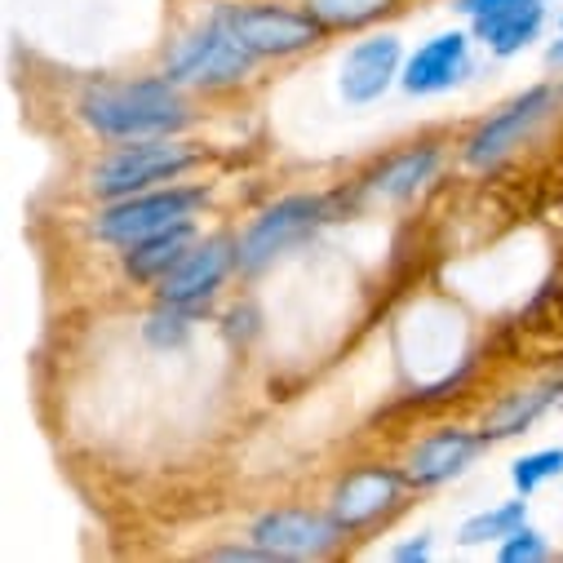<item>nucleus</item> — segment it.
Wrapping results in <instances>:
<instances>
[{"instance_id":"obj_22","label":"nucleus","mask_w":563,"mask_h":563,"mask_svg":"<svg viewBox=\"0 0 563 563\" xmlns=\"http://www.w3.org/2000/svg\"><path fill=\"white\" fill-rule=\"evenodd\" d=\"M497 559L501 563H541V559H550V545H545V537L537 532V528H515L506 541H501V550H497Z\"/></svg>"},{"instance_id":"obj_7","label":"nucleus","mask_w":563,"mask_h":563,"mask_svg":"<svg viewBox=\"0 0 563 563\" xmlns=\"http://www.w3.org/2000/svg\"><path fill=\"white\" fill-rule=\"evenodd\" d=\"M554 107V85H532L528 93H519L510 107H501L493 120H484L471 143H466V165L471 169H493L501 165L515 147H523L528 137L537 133V124L550 115Z\"/></svg>"},{"instance_id":"obj_11","label":"nucleus","mask_w":563,"mask_h":563,"mask_svg":"<svg viewBox=\"0 0 563 563\" xmlns=\"http://www.w3.org/2000/svg\"><path fill=\"white\" fill-rule=\"evenodd\" d=\"M466 76H471V36L466 32H440L404 63L399 85L412 98H431V93L462 85Z\"/></svg>"},{"instance_id":"obj_13","label":"nucleus","mask_w":563,"mask_h":563,"mask_svg":"<svg viewBox=\"0 0 563 563\" xmlns=\"http://www.w3.org/2000/svg\"><path fill=\"white\" fill-rule=\"evenodd\" d=\"M404 479H408V475H395L390 466H364V471L346 475V479L338 484V493H333V519H338L342 528H364V523H373L377 515H386V510L399 501Z\"/></svg>"},{"instance_id":"obj_19","label":"nucleus","mask_w":563,"mask_h":563,"mask_svg":"<svg viewBox=\"0 0 563 563\" xmlns=\"http://www.w3.org/2000/svg\"><path fill=\"white\" fill-rule=\"evenodd\" d=\"M386 10H395V0H311V14L324 27H360Z\"/></svg>"},{"instance_id":"obj_26","label":"nucleus","mask_w":563,"mask_h":563,"mask_svg":"<svg viewBox=\"0 0 563 563\" xmlns=\"http://www.w3.org/2000/svg\"><path fill=\"white\" fill-rule=\"evenodd\" d=\"M559 27H563V19H559Z\"/></svg>"},{"instance_id":"obj_5","label":"nucleus","mask_w":563,"mask_h":563,"mask_svg":"<svg viewBox=\"0 0 563 563\" xmlns=\"http://www.w3.org/2000/svg\"><path fill=\"white\" fill-rule=\"evenodd\" d=\"M324 222V200L316 196H289L275 200L235 244V266L240 271H262L271 266L279 253H289L298 240H307L316 227Z\"/></svg>"},{"instance_id":"obj_20","label":"nucleus","mask_w":563,"mask_h":563,"mask_svg":"<svg viewBox=\"0 0 563 563\" xmlns=\"http://www.w3.org/2000/svg\"><path fill=\"white\" fill-rule=\"evenodd\" d=\"M563 475V449H541V453H523L515 466H510V479H515V488L528 497V493H537L545 479H559Z\"/></svg>"},{"instance_id":"obj_8","label":"nucleus","mask_w":563,"mask_h":563,"mask_svg":"<svg viewBox=\"0 0 563 563\" xmlns=\"http://www.w3.org/2000/svg\"><path fill=\"white\" fill-rule=\"evenodd\" d=\"M404 76V45L395 32H377V36H364L346 58H342V76H338V89L351 107H368L377 102L395 80Z\"/></svg>"},{"instance_id":"obj_10","label":"nucleus","mask_w":563,"mask_h":563,"mask_svg":"<svg viewBox=\"0 0 563 563\" xmlns=\"http://www.w3.org/2000/svg\"><path fill=\"white\" fill-rule=\"evenodd\" d=\"M235 266V244L227 235H213V240H200L191 244V253L161 279V298L165 302H178V307H200L209 302L218 289L227 271Z\"/></svg>"},{"instance_id":"obj_12","label":"nucleus","mask_w":563,"mask_h":563,"mask_svg":"<svg viewBox=\"0 0 563 563\" xmlns=\"http://www.w3.org/2000/svg\"><path fill=\"white\" fill-rule=\"evenodd\" d=\"M479 444H484V435L462 431V427H444V431L427 435V440H421V444L408 453L404 475H408V484H417V488L449 484V479H457V475L475 462Z\"/></svg>"},{"instance_id":"obj_21","label":"nucleus","mask_w":563,"mask_h":563,"mask_svg":"<svg viewBox=\"0 0 563 563\" xmlns=\"http://www.w3.org/2000/svg\"><path fill=\"white\" fill-rule=\"evenodd\" d=\"M191 307H178V302H165L156 316H147V342L152 346H161V351H169V346H183L187 342V329H191V316H187Z\"/></svg>"},{"instance_id":"obj_16","label":"nucleus","mask_w":563,"mask_h":563,"mask_svg":"<svg viewBox=\"0 0 563 563\" xmlns=\"http://www.w3.org/2000/svg\"><path fill=\"white\" fill-rule=\"evenodd\" d=\"M554 382H541V386H528V390H515V395H501L488 412H484V427H479V435H484V444L488 440H510V435H519V431H528L532 421L554 404Z\"/></svg>"},{"instance_id":"obj_18","label":"nucleus","mask_w":563,"mask_h":563,"mask_svg":"<svg viewBox=\"0 0 563 563\" xmlns=\"http://www.w3.org/2000/svg\"><path fill=\"white\" fill-rule=\"evenodd\" d=\"M528 523V501L515 497V501H501V506H488L479 515H471L462 528H457V541L462 545H488V541H506L515 528Z\"/></svg>"},{"instance_id":"obj_3","label":"nucleus","mask_w":563,"mask_h":563,"mask_svg":"<svg viewBox=\"0 0 563 563\" xmlns=\"http://www.w3.org/2000/svg\"><path fill=\"white\" fill-rule=\"evenodd\" d=\"M196 209H205V191L200 187H169V191H152V196H124V200H111V209L93 222L98 240L107 244H137V240H152L169 227H183L196 218Z\"/></svg>"},{"instance_id":"obj_4","label":"nucleus","mask_w":563,"mask_h":563,"mask_svg":"<svg viewBox=\"0 0 563 563\" xmlns=\"http://www.w3.org/2000/svg\"><path fill=\"white\" fill-rule=\"evenodd\" d=\"M253 49L240 45V36L222 23V14H213L200 32L183 36L169 54V80L178 85H205V89H218V85H235L253 71Z\"/></svg>"},{"instance_id":"obj_23","label":"nucleus","mask_w":563,"mask_h":563,"mask_svg":"<svg viewBox=\"0 0 563 563\" xmlns=\"http://www.w3.org/2000/svg\"><path fill=\"white\" fill-rule=\"evenodd\" d=\"M497 5H510V0H457V14H466V19H479V14H488V10H497Z\"/></svg>"},{"instance_id":"obj_25","label":"nucleus","mask_w":563,"mask_h":563,"mask_svg":"<svg viewBox=\"0 0 563 563\" xmlns=\"http://www.w3.org/2000/svg\"><path fill=\"white\" fill-rule=\"evenodd\" d=\"M550 63H554V67H563V41H559V45L550 49Z\"/></svg>"},{"instance_id":"obj_14","label":"nucleus","mask_w":563,"mask_h":563,"mask_svg":"<svg viewBox=\"0 0 563 563\" xmlns=\"http://www.w3.org/2000/svg\"><path fill=\"white\" fill-rule=\"evenodd\" d=\"M545 10H550V0H510V5H497V10H488L479 19H471L475 23V41H484L488 54L510 58V54L528 49L541 36Z\"/></svg>"},{"instance_id":"obj_1","label":"nucleus","mask_w":563,"mask_h":563,"mask_svg":"<svg viewBox=\"0 0 563 563\" xmlns=\"http://www.w3.org/2000/svg\"><path fill=\"white\" fill-rule=\"evenodd\" d=\"M80 120L115 143H137V137H174L187 124V102L178 80H111L93 85L80 98Z\"/></svg>"},{"instance_id":"obj_15","label":"nucleus","mask_w":563,"mask_h":563,"mask_svg":"<svg viewBox=\"0 0 563 563\" xmlns=\"http://www.w3.org/2000/svg\"><path fill=\"white\" fill-rule=\"evenodd\" d=\"M191 244H196V227H191V222L169 227V231H161V235H152V240L129 244L124 271H129L133 279H156V285H161V279L191 253Z\"/></svg>"},{"instance_id":"obj_6","label":"nucleus","mask_w":563,"mask_h":563,"mask_svg":"<svg viewBox=\"0 0 563 563\" xmlns=\"http://www.w3.org/2000/svg\"><path fill=\"white\" fill-rule=\"evenodd\" d=\"M218 14L240 36V45L253 49L257 58H285V54L311 49L324 27L316 14H294V10H275V5H227Z\"/></svg>"},{"instance_id":"obj_17","label":"nucleus","mask_w":563,"mask_h":563,"mask_svg":"<svg viewBox=\"0 0 563 563\" xmlns=\"http://www.w3.org/2000/svg\"><path fill=\"white\" fill-rule=\"evenodd\" d=\"M440 169V152L435 147H412L404 156H395L377 178H373V191L382 200H408L421 183H431V174Z\"/></svg>"},{"instance_id":"obj_2","label":"nucleus","mask_w":563,"mask_h":563,"mask_svg":"<svg viewBox=\"0 0 563 563\" xmlns=\"http://www.w3.org/2000/svg\"><path fill=\"white\" fill-rule=\"evenodd\" d=\"M196 165V152L174 143V137H137V143L115 147L89 178V187L102 200H124L156 183H174Z\"/></svg>"},{"instance_id":"obj_9","label":"nucleus","mask_w":563,"mask_h":563,"mask_svg":"<svg viewBox=\"0 0 563 563\" xmlns=\"http://www.w3.org/2000/svg\"><path fill=\"white\" fill-rule=\"evenodd\" d=\"M342 537L338 519L311 515V510H271L253 523L249 541L262 545L271 559H307V554H324L333 550Z\"/></svg>"},{"instance_id":"obj_24","label":"nucleus","mask_w":563,"mask_h":563,"mask_svg":"<svg viewBox=\"0 0 563 563\" xmlns=\"http://www.w3.org/2000/svg\"><path fill=\"white\" fill-rule=\"evenodd\" d=\"M427 554H431V537H417V541H408V545L395 550L399 563H408V559H427Z\"/></svg>"}]
</instances>
